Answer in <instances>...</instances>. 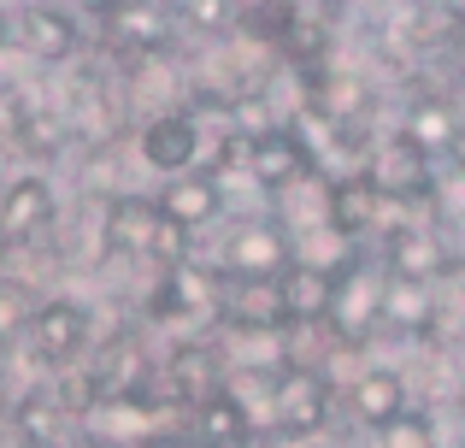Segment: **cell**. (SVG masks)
I'll return each mask as SVG.
<instances>
[{
    "label": "cell",
    "mask_w": 465,
    "mask_h": 448,
    "mask_svg": "<svg viewBox=\"0 0 465 448\" xmlns=\"http://www.w3.org/2000/svg\"><path fill=\"white\" fill-rule=\"evenodd\" d=\"M201 254L224 277H283L295 265V236L272 219V207H260V213H236L218 230L213 248H201Z\"/></svg>",
    "instance_id": "6da1fadb"
},
{
    "label": "cell",
    "mask_w": 465,
    "mask_h": 448,
    "mask_svg": "<svg viewBox=\"0 0 465 448\" xmlns=\"http://www.w3.org/2000/svg\"><path fill=\"white\" fill-rule=\"evenodd\" d=\"M94 42L113 59H148V54H177L183 30H177V6L159 0H101L89 12Z\"/></svg>",
    "instance_id": "7a4b0ae2"
},
{
    "label": "cell",
    "mask_w": 465,
    "mask_h": 448,
    "mask_svg": "<svg viewBox=\"0 0 465 448\" xmlns=\"http://www.w3.org/2000/svg\"><path fill=\"white\" fill-rule=\"evenodd\" d=\"M383 289L389 272L371 260V254H353L336 272V307H330V331H336L341 354H365V348L383 336Z\"/></svg>",
    "instance_id": "3957f363"
},
{
    "label": "cell",
    "mask_w": 465,
    "mask_h": 448,
    "mask_svg": "<svg viewBox=\"0 0 465 448\" xmlns=\"http://www.w3.org/2000/svg\"><path fill=\"white\" fill-rule=\"evenodd\" d=\"M341 407L336 390V372H318V366H289L272 390V431L283 443H318L330 431Z\"/></svg>",
    "instance_id": "277c9868"
},
{
    "label": "cell",
    "mask_w": 465,
    "mask_h": 448,
    "mask_svg": "<svg viewBox=\"0 0 465 448\" xmlns=\"http://www.w3.org/2000/svg\"><path fill=\"white\" fill-rule=\"evenodd\" d=\"M24 343H30V360L47 378L65 372V366H83L89 348H94V307L83 295H47Z\"/></svg>",
    "instance_id": "5b68a950"
},
{
    "label": "cell",
    "mask_w": 465,
    "mask_h": 448,
    "mask_svg": "<svg viewBox=\"0 0 465 448\" xmlns=\"http://www.w3.org/2000/svg\"><path fill=\"white\" fill-rule=\"evenodd\" d=\"M59 219H65V201H59V184L42 172H18L6 189H0V236H6L12 260L30 248H47L54 242Z\"/></svg>",
    "instance_id": "8992f818"
},
{
    "label": "cell",
    "mask_w": 465,
    "mask_h": 448,
    "mask_svg": "<svg viewBox=\"0 0 465 448\" xmlns=\"http://www.w3.org/2000/svg\"><path fill=\"white\" fill-rule=\"evenodd\" d=\"M360 172L371 177V189L389 201V207H430L436 172H442V165H436L424 148H412L401 130H383V136L371 142V154H365Z\"/></svg>",
    "instance_id": "52a82bcc"
},
{
    "label": "cell",
    "mask_w": 465,
    "mask_h": 448,
    "mask_svg": "<svg viewBox=\"0 0 465 448\" xmlns=\"http://www.w3.org/2000/svg\"><path fill=\"white\" fill-rule=\"evenodd\" d=\"M395 130L412 142V148H424L436 165H448V160H460L465 154V113H460V101L448 89H407L401 95V113H395Z\"/></svg>",
    "instance_id": "ba28073f"
},
{
    "label": "cell",
    "mask_w": 465,
    "mask_h": 448,
    "mask_svg": "<svg viewBox=\"0 0 465 448\" xmlns=\"http://www.w3.org/2000/svg\"><path fill=\"white\" fill-rule=\"evenodd\" d=\"M130 154H136L148 172H159V184L201 172V154H206V118L194 113V106L153 118V124H142L136 136H130Z\"/></svg>",
    "instance_id": "9c48e42d"
},
{
    "label": "cell",
    "mask_w": 465,
    "mask_h": 448,
    "mask_svg": "<svg viewBox=\"0 0 465 448\" xmlns=\"http://www.w3.org/2000/svg\"><path fill=\"white\" fill-rule=\"evenodd\" d=\"M312 172H318V160H312L307 136H301L295 124H277V130H265V136H248V148H242V177L265 195V207H272L283 189H295L301 177H312Z\"/></svg>",
    "instance_id": "30bf717a"
},
{
    "label": "cell",
    "mask_w": 465,
    "mask_h": 448,
    "mask_svg": "<svg viewBox=\"0 0 465 448\" xmlns=\"http://www.w3.org/2000/svg\"><path fill=\"white\" fill-rule=\"evenodd\" d=\"M12 42H18L42 71H65V65L83 59L89 30H83V12H71V6H18Z\"/></svg>",
    "instance_id": "8fae6325"
},
{
    "label": "cell",
    "mask_w": 465,
    "mask_h": 448,
    "mask_svg": "<svg viewBox=\"0 0 465 448\" xmlns=\"http://www.w3.org/2000/svg\"><path fill=\"white\" fill-rule=\"evenodd\" d=\"M165 230V213H159L153 195L142 189H118L101 213V254L113 260H130V265H153V242Z\"/></svg>",
    "instance_id": "7c38bea8"
},
{
    "label": "cell",
    "mask_w": 465,
    "mask_h": 448,
    "mask_svg": "<svg viewBox=\"0 0 465 448\" xmlns=\"http://www.w3.org/2000/svg\"><path fill=\"white\" fill-rule=\"evenodd\" d=\"M159 213H165L171 224H183L189 236H218V230L230 224V189L218 184L213 172H189V177H171V184L153 189Z\"/></svg>",
    "instance_id": "4fadbf2b"
},
{
    "label": "cell",
    "mask_w": 465,
    "mask_h": 448,
    "mask_svg": "<svg viewBox=\"0 0 465 448\" xmlns=\"http://www.w3.org/2000/svg\"><path fill=\"white\" fill-rule=\"evenodd\" d=\"M407 407H412V390H407V372H401L395 360H383V366H360L353 383L341 390V413H348L365 437L383 431L389 419H401Z\"/></svg>",
    "instance_id": "5bb4252c"
},
{
    "label": "cell",
    "mask_w": 465,
    "mask_h": 448,
    "mask_svg": "<svg viewBox=\"0 0 465 448\" xmlns=\"http://www.w3.org/2000/svg\"><path fill=\"white\" fill-rule=\"evenodd\" d=\"M454 254L460 248L436 230V219H419V224H401L383 236V272L407 277V284H436L454 265Z\"/></svg>",
    "instance_id": "9a60e30c"
},
{
    "label": "cell",
    "mask_w": 465,
    "mask_h": 448,
    "mask_svg": "<svg viewBox=\"0 0 465 448\" xmlns=\"http://www.w3.org/2000/svg\"><path fill=\"white\" fill-rule=\"evenodd\" d=\"M218 331H289L283 277H224Z\"/></svg>",
    "instance_id": "2e32d148"
},
{
    "label": "cell",
    "mask_w": 465,
    "mask_h": 448,
    "mask_svg": "<svg viewBox=\"0 0 465 448\" xmlns=\"http://www.w3.org/2000/svg\"><path fill=\"white\" fill-rule=\"evenodd\" d=\"M330 230L341 242L360 248L371 230H383V195L371 189L365 172H348V177H330Z\"/></svg>",
    "instance_id": "e0dca14e"
},
{
    "label": "cell",
    "mask_w": 465,
    "mask_h": 448,
    "mask_svg": "<svg viewBox=\"0 0 465 448\" xmlns=\"http://www.w3.org/2000/svg\"><path fill=\"white\" fill-rule=\"evenodd\" d=\"M383 336L401 343H436V284H407V277H389L383 289Z\"/></svg>",
    "instance_id": "ac0fdd59"
},
{
    "label": "cell",
    "mask_w": 465,
    "mask_h": 448,
    "mask_svg": "<svg viewBox=\"0 0 465 448\" xmlns=\"http://www.w3.org/2000/svg\"><path fill=\"white\" fill-rule=\"evenodd\" d=\"M253 431H260V425L248 419V407H242L230 390H218L213 402H201L189 413V443L194 448H242Z\"/></svg>",
    "instance_id": "d6986e66"
},
{
    "label": "cell",
    "mask_w": 465,
    "mask_h": 448,
    "mask_svg": "<svg viewBox=\"0 0 465 448\" xmlns=\"http://www.w3.org/2000/svg\"><path fill=\"white\" fill-rule=\"evenodd\" d=\"M330 307H336V272L289 265L283 272V313H289V324H330Z\"/></svg>",
    "instance_id": "ffe728a7"
},
{
    "label": "cell",
    "mask_w": 465,
    "mask_h": 448,
    "mask_svg": "<svg viewBox=\"0 0 465 448\" xmlns=\"http://www.w3.org/2000/svg\"><path fill=\"white\" fill-rule=\"evenodd\" d=\"M42 289L30 284V277H18V272H6L0 277V343H24L30 336V324H35V313H42Z\"/></svg>",
    "instance_id": "44dd1931"
},
{
    "label": "cell",
    "mask_w": 465,
    "mask_h": 448,
    "mask_svg": "<svg viewBox=\"0 0 465 448\" xmlns=\"http://www.w3.org/2000/svg\"><path fill=\"white\" fill-rule=\"evenodd\" d=\"M436 343H448V348L465 343V248L436 277Z\"/></svg>",
    "instance_id": "7402d4cb"
},
{
    "label": "cell",
    "mask_w": 465,
    "mask_h": 448,
    "mask_svg": "<svg viewBox=\"0 0 465 448\" xmlns=\"http://www.w3.org/2000/svg\"><path fill=\"white\" fill-rule=\"evenodd\" d=\"M371 448H442V419L424 413V407H407L383 431H371Z\"/></svg>",
    "instance_id": "603a6c76"
},
{
    "label": "cell",
    "mask_w": 465,
    "mask_h": 448,
    "mask_svg": "<svg viewBox=\"0 0 465 448\" xmlns=\"http://www.w3.org/2000/svg\"><path fill=\"white\" fill-rule=\"evenodd\" d=\"M12 30H18V6H0V54L12 47Z\"/></svg>",
    "instance_id": "cb8c5ba5"
},
{
    "label": "cell",
    "mask_w": 465,
    "mask_h": 448,
    "mask_svg": "<svg viewBox=\"0 0 465 448\" xmlns=\"http://www.w3.org/2000/svg\"><path fill=\"white\" fill-rule=\"evenodd\" d=\"M242 448H283V443H277V431H253V437L242 443Z\"/></svg>",
    "instance_id": "d4e9b609"
},
{
    "label": "cell",
    "mask_w": 465,
    "mask_h": 448,
    "mask_svg": "<svg viewBox=\"0 0 465 448\" xmlns=\"http://www.w3.org/2000/svg\"><path fill=\"white\" fill-rule=\"evenodd\" d=\"M6 265H12V248H6V236H0V277H6Z\"/></svg>",
    "instance_id": "484cf974"
},
{
    "label": "cell",
    "mask_w": 465,
    "mask_h": 448,
    "mask_svg": "<svg viewBox=\"0 0 465 448\" xmlns=\"http://www.w3.org/2000/svg\"><path fill=\"white\" fill-rule=\"evenodd\" d=\"M454 419H460V425H465V395H460V413H454Z\"/></svg>",
    "instance_id": "4316f807"
},
{
    "label": "cell",
    "mask_w": 465,
    "mask_h": 448,
    "mask_svg": "<svg viewBox=\"0 0 465 448\" xmlns=\"http://www.w3.org/2000/svg\"><path fill=\"white\" fill-rule=\"evenodd\" d=\"M454 448H465V437H460V443H454Z\"/></svg>",
    "instance_id": "83f0119b"
},
{
    "label": "cell",
    "mask_w": 465,
    "mask_h": 448,
    "mask_svg": "<svg viewBox=\"0 0 465 448\" xmlns=\"http://www.w3.org/2000/svg\"><path fill=\"white\" fill-rule=\"evenodd\" d=\"M0 189H6V184H0Z\"/></svg>",
    "instance_id": "f1b7e54d"
}]
</instances>
